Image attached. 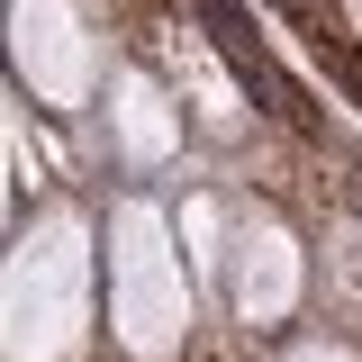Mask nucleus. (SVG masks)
I'll return each mask as SVG.
<instances>
[]
</instances>
